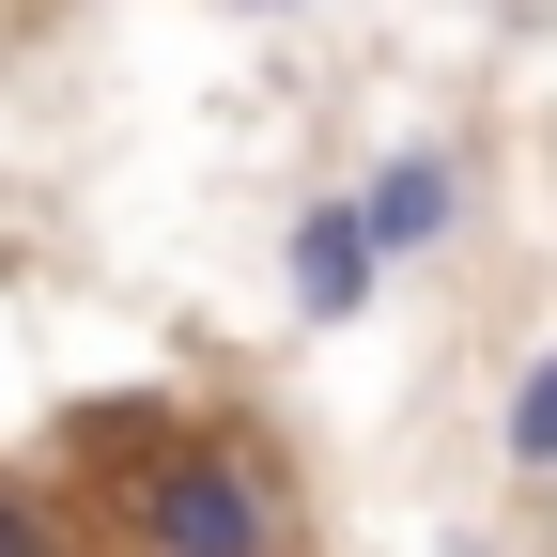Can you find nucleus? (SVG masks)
I'll return each mask as SVG.
<instances>
[{
    "instance_id": "f257e3e1",
    "label": "nucleus",
    "mask_w": 557,
    "mask_h": 557,
    "mask_svg": "<svg viewBox=\"0 0 557 557\" xmlns=\"http://www.w3.org/2000/svg\"><path fill=\"white\" fill-rule=\"evenodd\" d=\"M109 542L124 557H310V496L233 418H156L109 465Z\"/></svg>"
},
{
    "instance_id": "f03ea898",
    "label": "nucleus",
    "mask_w": 557,
    "mask_h": 557,
    "mask_svg": "<svg viewBox=\"0 0 557 557\" xmlns=\"http://www.w3.org/2000/svg\"><path fill=\"white\" fill-rule=\"evenodd\" d=\"M278 295H295V325H357V310L387 295V248H372V218H357V186H310V201H295Z\"/></svg>"
},
{
    "instance_id": "7ed1b4c3",
    "label": "nucleus",
    "mask_w": 557,
    "mask_h": 557,
    "mask_svg": "<svg viewBox=\"0 0 557 557\" xmlns=\"http://www.w3.org/2000/svg\"><path fill=\"white\" fill-rule=\"evenodd\" d=\"M357 218H372L387 278H403V263H434V248L465 233V156H449V139H387V156L357 171Z\"/></svg>"
},
{
    "instance_id": "20e7f679",
    "label": "nucleus",
    "mask_w": 557,
    "mask_h": 557,
    "mask_svg": "<svg viewBox=\"0 0 557 557\" xmlns=\"http://www.w3.org/2000/svg\"><path fill=\"white\" fill-rule=\"evenodd\" d=\"M496 465L511 480H557V341L511 372V403H496Z\"/></svg>"
},
{
    "instance_id": "39448f33",
    "label": "nucleus",
    "mask_w": 557,
    "mask_h": 557,
    "mask_svg": "<svg viewBox=\"0 0 557 557\" xmlns=\"http://www.w3.org/2000/svg\"><path fill=\"white\" fill-rule=\"evenodd\" d=\"M0 557H62V511H47L32 465H0Z\"/></svg>"
},
{
    "instance_id": "423d86ee",
    "label": "nucleus",
    "mask_w": 557,
    "mask_h": 557,
    "mask_svg": "<svg viewBox=\"0 0 557 557\" xmlns=\"http://www.w3.org/2000/svg\"><path fill=\"white\" fill-rule=\"evenodd\" d=\"M218 16H295V0H218Z\"/></svg>"
},
{
    "instance_id": "0eeeda50",
    "label": "nucleus",
    "mask_w": 557,
    "mask_h": 557,
    "mask_svg": "<svg viewBox=\"0 0 557 557\" xmlns=\"http://www.w3.org/2000/svg\"><path fill=\"white\" fill-rule=\"evenodd\" d=\"M449 557H496V542H480V527H465V542H449Z\"/></svg>"
},
{
    "instance_id": "6e6552de",
    "label": "nucleus",
    "mask_w": 557,
    "mask_h": 557,
    "mask_svg": "<svg viewBox=\"0 0 557 557\" xmlns=\"http://www.w3.org/2000/svg\"><path fill=\"white\" fill-rule=\"evenodd\" d=\"M16 16H62V0H16Z\"/></svg>"
}]
</instances>
